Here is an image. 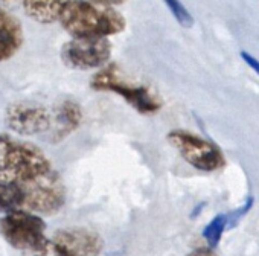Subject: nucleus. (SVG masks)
Returning a JSON list of instances; mask_svg holds the SVG:
<instances>
[{
    "mask_svg": "<svg viewBox=\"0 0 259 256\" xmlns=\"http://www.w3.org/2000/svg\"><path fill=\"white\" fill-rule=\"evenodd\" d=\"M60 23L72 37H110L126 26L123 16L113 7L90 0H70L60 16Z\"/></svg>",
    "mask_w": 259,
    "mask_h": 256,
    "instance_id": "nucleus-1",
    "label": "nucleus"
},
{
    "mask_svg": "<svg viewBox=\"0 0 259 256\" xmlns=\"http://www.w3.org/2000/svg\"><path fill=\"white\" fill-rule=\"evenodd\" d=\"M51 169V162L40 148L0 135V182L22 185Z\"/></svg>",
    "mask_w": 259,
    "mask_h": 256,
    "instance_id": "nucleus-2",
    "label": "nucleus"
},
{
    "mask_svg": "<svg viewBox=\"0 0 259 256\" xmlns=\"http://www.w3.org/2000/svg\"><path fill=\"white\" fill-rule=\"evenodd\" d=\"M90 87L96 92L119 95L141 114H154L162 108V99L150 87L130 81L116 64L101 67L93 75Z\"/></svg>",
    "mask_w": 259,
    "mask_h": 256,
    "instance_id": "nucleus-3",
    "label": "nucleus"
},
{
    "mask_svg": "<svg viewBox=\"0 0 259 256\" xmlns=\"http://www.w3.org/2000/svg\"><path fill=\"white\" fill-rule=\"evenodd\" d=\"M168 142L195 169L213 173L226 165L221 148L209 139L186 130H172L166 136Z\"/></svg>",
    "mask_w": 259,
    "mask_h": 256,
    "instance_id": "nucleus-4",
    "label": "nucleus"
},
{
    "mask_svg": "<svg viewBox=\"0 0 259 256\" xmlns=\"http://www.w3.org/2000/svg\"><path fill=\"white\" fill-rule=\"evenodd\" d=\"M19 186L25 195L23 206L40 214H55L63 207L66 201L64 183L60 174L54 169Z\"/></svg>",
    "mask_w": 259,
    "mask_h": 256,
    "instance_id": "nucleus-5",
    "label": "nucleus"
},
{
    "mask_svg": "<svg viewBox=\"0 0 259 256\" xmlns=\"http://www.w3.org/2000/svg\"><path fill=\"white\" fill-rule=\"evenodd\" d=\"M111 49L107 37H73L63 46L61 60L76 70L101 69L108 63Z\"/></svg>",
    "mask_w": 259,
    "mask_h": 256,
    "instance_id": "nucleus-6",
    "label": "nucleus"
},
{
    "mask_svg": "<svg viewBox=\"0 0 259 256\" xmlns=\"http://www.w3.org/2000/svg\"><path fill=\"white\" fill-rule=\"evenodd\" d=\"M46 223L29 212L16 209L0 220V233L14 248L31 250L43 242Z\"/></svg>",
    "mask_w": 259,
    "mask_h": 256,
    "instance_id": "nucleus-7",
    "label": "nucleus"
},
{
    "mask_svg": "<svg viewBox=\"0 0 259 256\" xmlns=\"http://www.w3.org/2000/svg\"><path fill=\"white\" fill-rule=\"evenodd\" d=\"M5 120L14 133L20 136H35L49 132L52 114L48 108L37 104L14 102L7 108Z\"/></svg>",
    "mask_w": 259,
    "mask_h": 256,
    "instance_id": "nucleus-8",
    "label": "nucleus"
},
{
    "mask_svg": "<svg viewBox=\"0 0 259 256\" xmlns=\"http://www.w3.org/2000/svg\"><path fill=\"white\" fill-rule=\"evenodd\" d=\"M54 241L69 256H99L104 247L102 238L98 233L82 227L60 229L55 232Z\"/></svg>",
    "mask_w": 259,
    "mask_h": 256,
    "instance_id": "nucleus-9",
    "label": "nucleus"
},
{
    "mask_svg": "<svg viewBox=\"0 0 259 256\" xmlns=\"http://www.w3.org/2000/svg\"><path fill=\"white\" fill-rule=\"evenodd\" d=\"M82 122V110L75 101H63L52 114V125L48 138L52 142H60L72 135Z\"/></svg>",
    "mask_w": 259,
    "mask_h": 256,
    "instance_id": "nucleus-10",
    "label": "nucleus"
},
{
    "mask_svg": "<svg viewBox=\"0 0 259 256\" xmlns=\"http://www.w3.org/2000/svg\"><path fill=\"white\" fill-rule=\"evenodd\" d=\"M22 23L11 14L0 11V63L10 60L22 48Z\"/></svg>",
    "mask_w": 259,
    "mask_h": 256,
    "instance_id": "nucleus-11",
    "label": "nucleus"
},
{
    "mask_svg": "<svg viewBox=\"0 0 259 256\" xmlns=\"http://www.w3.org/2000/svg\"><path fill=\"white\" fill-rule=\"evenodd\" d=\"M70 0H23L26 14L43 25L54 23L60 20L61 13Z\"/></svg>",
    "mask_w": 259,
    "mask_h": 256,
    "instance_id": "nucleus-12",
    "label": "nucleus"
},
{
    "mask_svg": "<svg viewBox=\"0 0 259 256\" xmlns=\"http://www.w3.org/2000/svg\"><path fill=\"white\" fill-rule=\"evenodd\" d=\"M25 203V195L17 183L0 182V210L11 212L22 207Z\"/></svg>",
    "mask_w": 259,
    "mask_h": 256,
    "instance_id": "nucleus-13",
    "label": "nucleus"
},
{
    "mask_svg": "<svg viewBox=\"0 0 259 256\" xmlns=\"http://www.w3.org/2000/svg\"><path fill=\"white\" fill-rule=\"evenodd\" d=\"M226 229H227V214H220L204 227L203 238L207 241L210 247H217Z\"/></svg>",
    "mask_w": 259,
    "mask_h": 256,
    "instance_id": "nucleus-14",
    "label": "nucleus"
},
{
    "mask_svg": "<svg viewBox=\"0 0 259 256\" xmlns=\"http://www.w3.org/2000/svg\"><path fill=\"white\" fill-rule=\"evenodd\" d=\"M163 4L166 5V8L169 10V13L172 14V17L177 20V23L188 29L194 26V17L191 16V13L186 10V7L180 2V0H163Z\"/></svg>",
    "mask_w": 259,
    "mask_h": 256,
    "instance_id": "nucleus-15",
    "label": "nucleus"
},
{
    "mask_svg": "<svg viewBox=\"0 0 259 256\" xmlns=\"http://www.w3.org/2000/svg\"><path fill=\"white\" fill-rule=\"evenodd\" d=\"M26 256H69L54 239H45L37 247L26 250Z\"/></svg>",
    "mask_w": 259,
    "mask_h": 256,
    "instance_id": "nucleus-16",
    "label": "nucleus"
},
{
    "mask_svg": "<svg viewBox=\"0 0 259 256\" xmlns=\"http://www.w3.org/2000/svg\"><path fill=\"white\" fill-rule=\"evenodd\" d=\"M253 197H248L247 200H245V203L242 204V206H239L238 209H235L233 212H230V214H227V229H232V227H235L238 223H239V220L251 209V206H253Z\"/></svg>",
    "mask_w": 259,
    "mask_h": 256,
    "instance_id": "nucleus-17",
    "label": "nucleus"
},
{
    "mask_svg": "<svg viewBox=\"0 0 259 256\" xmlns=\"http://www.w3.org/2000/svg\"><path fill=\"white\" fill-rule=\"evenodd\" d=\"M241 58H242V61L254 72V73H257V76H259V60L257 58H254L251 54H248V52H245V51H242L241 54Z\"/></svg>",
    "mask_w": 259,
    "mask_h": 256,
    "instance_id": "nucleus-18",
    "label": "nucleus"
},
{
    "mask_svg": "<svg viewBox=\"0 0 259 256\" xmlns=\"http://www.w3.org/2000/svg\"><path fill=\"white\" fill-rule=\"evenodd\" d=\"M188 256H218V254L209 247H201V248H197V250L191 251Z\"/></svg>",
    "mask_w": 259,
    "mask_h": 256,
    "instance_id": "nucleus-19",
    "label": "nucleus"
},
{
    "mask_svg": "<svg viewBox=\"0 0 259 256\" xmlns=\"http://www.w3.org/2000/svg\"><path fill=\"white\" fill-rule=\"evenodd\" d=\"M90 2H95V4H102V5H108V7H116V5H120V4H123L125 0H90Z\"/></svg>",
    "mask_w": 259,
    "mask_h": 256,
    "instance_id": "nucleus-20",
    "label": "nucleus"
},
{
    "mask_svg": "<svg viewBox=\"0 0 259 256\" xmlns=\"http://www.w3.org/2000/svg\"><path fill=\"white\" fill-rule=\"evenodd\" d=\"M14 2V0H0V11H4L7 7H10L11 4Z\"/></svg>",
    "mask_w": 259,
    "mask_h": 256,
    "instance_id": "nucleus-21",
    "label": "nucleus"
}]
</instances>
